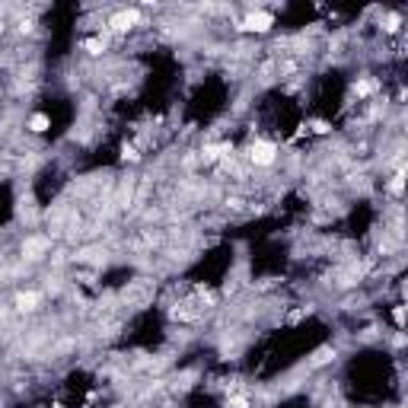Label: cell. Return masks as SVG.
<instances>
[{"label":"cell","instance_id":"cell-1","mask_svg":"<svg viewBox=\"0 0 408 408\" xmlns=\"http://www.w3.org/2000/svg\"><path fill=\"white\" fill-rule=\"evenodd\" d=\"M249 160H252L255 166H271L277 160V147L271 141H252L249 144Z\"/></svg>","mask_w":408,"mask_h":408},{"label":"cell","instance_id":"cell-2","mask_svg":"<svg viewBox=\"0 0 408 408\" xmlns=\"http://www.w3.org/2000/svg\"><path fill=\"white\" fill-rule=\"evenodd\" d=\"M271 26H274V16H271V13H265V10H255V13H249V16H246L242 29H249V32H268Z\"/></svg>","mask_w":408,"mask_h":408},{"label":"cell","instance_id":"cell-3","mask_svg":"<svg viewBox=\"0 0 408 408\" xmlns=\"http://www.w3.org/2000/svg\"><path fill=\"white\" fill-rule=\"evenodd\" d=\"M134 23H137V13H134V10H121V13L112 16L109 26H112V32H128Z\"/></svg>","mask_w":408,"mask_h":408},{"label":"cell","instance_id":"cell-4","mask_svg":"<svg viewBox=\"0 0 408 408\" xmlns=\"http://www.w3.org/2000/svg\"><path fill=\"white\" fill-rule=\"evenodd\" d=\"M48 125H51V118L45 115V112H36V115L29 118V131H32V134H42V131H48Z\"/></svg>","mask_w":408,"mask_h":408},{"label":"cell","instance_id":"cell-5","mask_svg":"<svg viewBox=\"0 0 408 408\" xmlns=\"http://www.w3.org/2000/svg\"><path fill=\"white\" fill-rule=\"evenodd\" d=\"M83 48L90 51V55H102V51H106V39H102V36H99V39H86Z\"/></svg>","mask_w":408,"mask_h":408},{"label":"cell","instance_id":"cell-6","mask_svg":"<svg viewBox=\"0 0 408 408\" xmlns=\"http://www.w3.org/2000/svg\"><path fill=\"white\" fill-rule=\"evenodd\" d=\"M121 160H131V163H137V160H141V153H137L131 144H125V147H121Z\"/></svg>","mask_w":408,"mask_h":408},{"label":"cell","instance_id":"cell-7","mask_svg":"<svg viewBox=\"0 0 408 408\" xmlns=\"http://www.w3.org/2000/svg\"><path fill=\"white\" fill-rule=\"evenodd\" d=\"M312 131L316 134H328L332 128H328V121H312Z\"/></svg>","mask_w":408,"mask_h":408},{"label":"cell","instance_id":"cell-8","mask_svg":"<svg viewBox=\"0 0 408 408\" xmlns=\"http://www.w3.org/2000/svg\"><path fill=\"white\" fill-rule=\"evenodd\" d=\"M389 192H392V195H402V176H395L392 182H389Z\"/></svg>","mask_w":408,"mask_h":408},{"label":"cell","instance_id":"cell-9","mask_svg":"<svg viewBox=\"0 0 408 408\" xmlns=\"http://www.w3.org/2000/svg\"><path fill=\"white\" fill-rule=\"evenodd\" d=\"M392 319H395V325L402 328V325H405V309H402V306H395V312H392Z\"/></svg>","mask_w":408,"mask_h":408},{"label":"cell","instance_id":"cell-10","mask_svg":"<svg viewBox=\"0 0 408 408\" xmlns=\"http://www.w3.org/2000/svg\"><path fill=\"white\" fill-rule=\"evenodd\" d=\"M227 408H246V398H233V402H227Z\"/></svg>","mask_w":408,"mask_h":408},{"label":"cell","instance_id":"cell-11","mask_svg":"<svg viewBox=\"0 0 408 408\" xmlns=\"http://www.w3.org/2000/svg\"><path fill=\"white\" fill-rule=\"evenodd\" d=\"M51 408H64V405H61V402H55V405H51Z\"/></svg>","mask_w":408,"mask_h":408}]
</instances>
